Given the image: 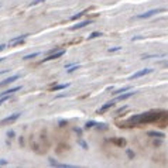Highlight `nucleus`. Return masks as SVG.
<instances>
[{"label":"nucleus","instance_id":"26","mask_svg":"<svg viewBox=\"0 0 168 168\" xmlns=\"http://www.w3.org/2000/svg\"><path fill=\"white\" fill-rule=\"evenodd\" d=\"M167 66H168V64H167Z\"/></svg>","mask_w":168,"mask_h":168},{"label":"nucleus","instance_id":"13","mask_svg":"<svg viewBox=\"0 0 168 168\" xmlns=\"http://www.w3.org/2000/svg\"><path fill=\"white\" fill-rule=\"evenodd\" d=\"M40 54V52H33V54H28V55H24L23 57V60L24 61H28V60H33V58H35L37 55Z\"/></svg>","mask_w":168,"mask_h":168},{"label":"nucleus","instance_id":"9","mask_svg":"<svg viewBox=\"0 0 168 168\" xmlns=\"http://www.w3.org/2000/svg\"><path fill=\"white\" fill-rule=\"evenodd\" d=\"M49 164H51V165H54V167H60V168H72V165H69V164L57 163V161H55V160H52V158H49Z\"/></svg>","mask_w":168,"mask_h":168},{"label":"nucleus","instance_id":"6","mask_svg":"<svg viewBox=\"0 0 168 168\" xmlns=\"http://www.w3.org/2000/svg\"><path fill=\"white\" fill-rule=\"evenodd\" d=\"M28 35L27 34H24V35H20V37H16V38H13V40H10L9 41V45H16V44H18V43H23L26 38H27Z\"/></svg>","mask_w":168,"mask_h":168},{"label":"nucleus","instance_id":"14","mask_svg":"<svg viewBox=\"0 0 168 168\" xmlns=\"http://www.w3.org/2000/svg\"><path fill=\"white\" fill-rule=\"evenodd\" d=\"M148 136H151V137H164V133H160V131H148Z\"/></svg>","mask_w":168,"mask_h":168},{"label":"nucleus","instance_id":"16","mask_svg":"<svg viewBox=\"0 0 168 168\" xmlns=\"http://www.w3.org/2000/svg\"><path fill=\"white\" fill-rule=\"evenodd\" d=\"M11 95H3V96H0V106H1V103H4L7 99L10 98Z\"/></svg>","mask_w":168,"mask_h":168},{"label":"nucleus","instance_id":"18","mask_svg":"<svg viewBox=\"0 0 168 168\" xmlns=\"http://www.w3.org/2000/svg\"><path fill=\"white\" fill-rule=\"evenodd\" d=\"M129 89H130V88H122V89H117V91H116V92L113 93V95H119V93H123V92H127V91H129Z\"/></svg>","mask_w":168,"mask_h":168},{"label":"nucleus","instance_id":"25","mask_svg":"<svg viewBox=\"0 0 168 168\" xmlns=\"http://www.w3.org/2000/svg\"><path fill=\"white\" fill-rule=\"evenodd\" d=\"M0 7H1V4H0Z\"/></svg>","mask_w":168,"mask_h":168},{"label":"nucleus","instance_id":"10","mask_svg":"<svg viewBox=\"0 0 168 168\" xmlns=\"http://www.w3.org/2000/svg\"><path fill=\"white\" fill-rule=\"evenodd\" d=\"M88 24H91V20H86V21L78 23L76 26H72V27H71L69 30H71V31H75V30H78V28H83L85 26H88Z\"/></svg>","mask_w":168,"mask_h":168},{"label":"nucleus","instance_id":"1","mask_svg":"<svg viewBox=\"0 0 168 168\" xmlns=\"http://www.w3.org/2000/svg\"><path fill=\"white\" fill-rule=\"evenodd\" d=\"M164 112H160V110H151V112H147V113L143 114H137L134 117H131L129 120V123H134V125H139V123H153L161 117V114Z\"/></svg>","mask_w":168,"mask_h":168},{"label":"nucleus","instance_id":"8","mask_svg":"<svg viewBox=\"0 0 168 168\" xmlns=\"http://www.w3.org/2000/svg\"><path fill=\"white\" fill-rule=\"evenodd\" d=\"M136 92H133V91H129L127 93H125V95H119L116 99H113L114 102H117V100H125V99H129V98H131L133 95H134Z\"/></svg>","mask_w":168,"mask_h":168},{"label":"nucleus","instance_id":"4","mask_svg":"<svg viewBox=\"0 0 168 168\" xmlns=\"http://www.w3.org/2000/svg\"><path fill=\"white\" fill-rule=\"evenodd\" d=\"M18 117H20V113L11 114V116H9V117H6V119H3V120H0V126H4V125H9V123H13V122H16Z\"/></svg>","mask_w":168,"mask_h":168},{"label":"nucleus","instance_id":"22","mask_svg":"<svg viewBox=\"0 0 168 168\" xmlns=\"http://www.w3.org/2000/svg\"><path fill=\"white\" fill-rule=\"evenodd\" d=\"M120 49V47H114V48H110L109 49V52H112V51H119Z\"/></svg>","mask_w":168,"mask_h":168},{"label":"nucleus","instance_id":"12","mask_svg":"<svg viewBox=\"0 0 168 168\" xmlns=\"http://www.w3.org/2000/svg\"><path fill=\"white\" fill-rule=\"evenodd\" d=\"M113 105H114V100H112V102H108L106 105H105V106H103V108L99 109V110H98V113H103L105 110H108V109H110L112 106H113Z\"/></svg>","mask_w":168,"mask_h":168},{"label":"nucleus","instance_id":"19","mask_svg":"<svg viewBox=\"0 0 168 168\" xmlns=\"http://www.w3.org/2000/svg\"><path fill=\"white\" fill-rule=\"evenodd\" d=\"M85 14V11H81V13H78V14H75V16L71 17V20H76V18H79V17H82Z\"/></svg>","mask_w":168,"mask_h":168},{"label":"nucleus","instance_id":"11","mask_svg":"<svg viewBox=\"0 0 168 168\" xmlns=\"http://www.w3.org/2000/svg\"><path fill=\"white\" fill-rule=\"evenodd\" d=\"M20 89H21V86H14V88H11V89H9V91H6V92L0 93V96H3V95H13L14 92L20 91Z\"/></svg>","mask_w":168,"mask_h":168},{"label":"nucleus","instance_id":"24","mask_svg":"<svg viewBox=\"0 0 168 168\" xmlns=\"http://www.w3.org/2000/svg\"><path fill=\"white\" fill-rule=\"evenodd\" d=\"M3 60H4V58H0V62H1V61H3Z\"/></svg>","mask_w":168,"mask_h":168},{"label":"nucleus","instance_id":"21","mask_svg":"<svg viewBox=\"0 0 168 168\" xmlns=\"http://www.w3.org/2000/svg\"><path fill=\"white\" fill-rule=\"evenodd\" d=\"M96 125H98L96 122H88V123H86V126H85V127H86V129H89L91 126H96Z\"/></svg>","mask_w":168,"mask_h":168},{"label":"nucleus","instance_id":"7","mask_svg":"<svg viewBox=\"0 0 168 168\" xmlns=\"http://www.w3.org/2000/svg\"><path fill=\"white\" fill-rule=\"evenodd\" d=\"M18 78H20V75H11L10 78H7V79H4L3 82H0V88H1V86H4V85H9V83H11V82L17 81Z\"/></svg>","mask_w":168,"mask_h":168},{"label":"nucleus","instance_id":"3","mask_svg":"<svg viewBox=\"0 0 168 168\" xmlns=\"http://www.w3.org/2000/svg\"><path fill=\"white\" fill-rule=\"evenodd\" d=\"M151 71L153 69H150V68H146V69H141V71H139V72H136V74H133V75H130L129 76V79H137V78H141V76H144V75H148V74H151Z\"/></svg>","mask_w":168,"mask_h":168},{"label":"nucleus","instance_id":"15","mask_svg":"<svg viewBox=\"0 0 168 168\" xmlns=\"http://www.w3.org/2000/svg\"><path fill=\"white\" fill-rule=\"evenodd\" d=\"M69 86V83H64V85H57V86H54L52 89L54 91H60V89H64V88H68Z\"/></svg>","mask_w":168,"mask_h":168},{"label":"nucleus","instance_id":"20","mask_svg":"<svg viewBox=\"0 0 168 168\" xmlns=\"http://www.w3.org/2000/svg\"><path fill=\"white\" fill-rule=\"evenodd\" d=\"M41 1H47V0H33V1H31L28 6L31 7V6H35V4H38V3H41Z\"/></svg>","mask_w":168,"mask_h":168},{"label":"nucleus","instance_id":"23","mask_svg":"<svg viewBox=\"0 0 168 168\" xmlns=\"http://www.w3.org/2000/svg\"><path fill=\"white\" fill-rule=\"evenodd\" d=\"M4 47H6L4 44H1V45H0V49H4Z\"/></svg>","mask_w":168,"mask_h":168},{"label":"nucleus","instance_id":"5","mask_svg":"<svg viewBox=\"0 0 168 168\" xmlns=\"http://www.w3.org/2000/svg\"><path fill=\"white\" fill-rule=\"evenodd\" d=\"M65 54V49H61V51H58V52H55V54L49 55V57H47V58H44L43 62H48V61H52V60H57V58H60V57H62V55Z\"/></svg>","mask_w":168,"mask_h":168},{"label":"nucleus","instance_id":"2","mask_svg":"<svg viewBox=\"0 0 168 168\" xmlns=\"http://www.w3.org/2000/svg\"><path fill=\"white\" fill-rule=\"evenodd\" d=\"M161 11H164V9H153V10H148V11H146V13H143V14H139V16H136L134 18H136V20L150 18V17H153L154 14H158V13H161Z\"/></svg>","mask_w":168,"mask_h":168},{"label":"nucleus","instance_id":"17","mask_svg":"<svg viewBox=\"0 0 168 168\" xmlns=\"http://www.w3.org/2000/svg\"><path fill=\"white\" fill-rule=\"evenodd\" d=\"M100 35H102V33H99V31H95V33H92L91 35H89V40H93V38L100 37Z\"/></svg>","mask_w":168,"mask_h":168}]
</instances>
